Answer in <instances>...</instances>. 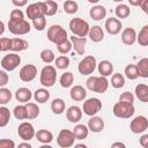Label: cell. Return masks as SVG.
I'll return each mask as SVG.
<instances>
[{"label":"cell","mask_w":148,"mask_h":148,"mask_svg":"<svg viewBox=\"0 0 148 148\" xmlns=\"http://www.w3.org/2000/svg\"><path fill=\"white\" fill-rule=\"evenodd\" d=\"M140 1L141 0H128L130 5H132V6H139L140 5Z\"/></svg>","instance_id":"680465c9"},{"label":"cell","mask_w":148,"mask_h":148,"mask_svg":"<svg viewBox=\"0 0 148 148\" xmlns=\"http://www.w3.org/2000/svg\"><path fill=\"white\" fill-rule=\"evenodd\" d=\"M102 109V102L96 98V97H91V98H88L84 103H83V112L87 114V116H95L96 113H98Z\"/></svg>","instance_id":"30bf717a"},{"label":"cell","mask_w":148,"mask_h":148,"mask_svg":"<svg viewBox=\"0 0 148 148\" xmlns=\"http://www.w3.org/2000/svg\"><path fill=\"white\" fill-rule=\"evenodd\" d=\"M58 10V3L53 0L45 1V16H53Z\"/></svg>","instance_id":"74e56055"},{"label":"cell","mask_w":148,"mask_h":148,"mask_svg":"<svg viewBox=\"0 0 148 148\" xmlns=\"http://www.w3.org/2000/svg\"><path fill=\"white\" fill-rule=\"evenodd\" d=\"M40 59L45 62V64H50L52 61H54V52L50 49H44L40 52Z\"/></svg>","instance_id":"7bdbcfd3"},{"label":"cell","mask_w":148,"mask_h":148,"mask_svg":"<svg viewBox=\"0 0 148 148\" xmlns=\"http://www.w3.org/2000/svg\"><path fill=\"white\" fill-rule=\"evenodd\" d=\"M44 15H45V2H35L29 5L27 8V16L30 20H35Z\"/></svg>","instance_id":"4fadbf2b"},{"label":"cell","mask_w":148,"mask_h":148,"mask_svg":"<svg viewBox=\"0 0 148 148\" xmlns=\"http://www.w3.org/2000/svg\"><path fill=\"white\" fill-rule=\"evenodd\" d=\"M79 9V5L74 0H66L64 3V10L67 14H74Z\"/></svg>","instance_id":"b9f144b4"},{"label":"cell","mask_w":148,"mask_h":148,"mask_svg":"<svg viewBox=\"0 0 148 148\" xmlns=\"http://www.w3.org/2000/svg\"><path fill=\"white\" fill-rule=\"evenodd\" d=\"M124 84H125V77L123 76V74L116 73V74L112 75V77H111V86L113 88L118 89V88L124 87Z\"/></svg>","instance_id":"ab89813d"},{"label":"cell","mask_w":148,"mask_h":148,"mask_svg":"<svg viewBox=\"0 0 148 148\" xmlns=\"http://www.w3.org/2000/svg\"><path fill=\"white\" fill-rule=\"evenodd\" d=\"M27 112H28V119H35L39 116V108L36 103H27Z\"/></svg>","instance_id":"8d00e7d4"},{"label":"cell","mask_w":148,"mask_h":148,"mask_svg":"<svg viewBox=\"0 0 148 148\" xmlns=\"http://www.w3.org/2000/svg\"><path fill=\"white\" fill-rule=\"evenodd\" d=\"M29 46L28 42L22 38H10V50L14 52H20L27 50Z\"/></svg>","instance_id":"603a6c76"},{"label":"cell","mask_w":148,"mask_h":148,"mask_svg":"<svg viewBox=\"0 0 148 148\" xmlns=\"http://www.w3.org/2000/svg\"><path fill=\"white\" fill-rule=\"evenodd\" d=\"M36 75H37V67L32 64L24 65L18 73V76L23 82H31L36 77Z\"/></svg>","instance_id":"5bb4252c"},{"label":"cell","mask_w":148,"mask_h":148,"mask_svg":"<svg viewBox=\"0 0 148 148\" xmlns=\"http://www.w3.org/2000/svg\"><path fill=\"white\" fill-rule=\"evenodd\" d=\"M56 80H57L56 67H53L51 65H46L45 67H43V69L40 72V77H39L40 83L44 87L50 88V87H52L56 83Z\"/></svg>","instance_id":"277c9868"},{"label":"cell","mask_w":148,"mask_h":148,"mask_svg":"<svg viewBox=\"0 0 148 148\" xmlns=\"http://www.w3.org/2000/svg\"><path fill=\"white\" fill-rule=\"evenodd\" d=\"M10 50V38H6V37H1L0 38V51L5 52Z\"/></svg>","instance_id":"681fc988"},{"label":"cell","mask_w":148,"mask_h":148,"mask_svg":"<svg viewBox=\"0 0 148 148\" xmlns=\"http://www.w3.org/2000/svg\"><path fill=\"white\" fill-rule=\"evenodd\" d=\"M8 82V74L5 71H0V86L3 87Z\"/></svg>","instance_id":"816d5d0a"},{"label":"cell","mask_w":148,"mask_h":148,"mask_svg":"<svg viewBox=\"0 0 148 148\" xmlns=\"http://www.w3.org/2000/svg\"><path fill=\"white\" fill-rule=\"evenodd\" d=\"M14 117L18 120H24L28 119V112H27V106L25 105H17L14 108Z\"/></svg>","instance_id":"e575fe53"},{"label":"cell","mask_w":148,"mask_h":148,"mask_svg":"<svg viewBox=\"0 0 148 148\" xmlns=\"http://www.w3.org/2000/svg\"><path fill=\"white\" fill-rule=\"evenodd\" d=\"M32 24H34V28L38 31H43L45 29V25H46V18H45V15L44 16H39L35 20H32Z\"/></svg>","instance_id":"f6af8a7d"},{"label":"cell","mask_w":148,"mask_h":148,"mask_svg":"<svg viewBox=\"0 0 148 148\" xmlns=\"http://www.w3.org/2000/svg\"><path fill=\"white\" fill-rule=\"evenodd\" d=\"M119 102L127 103V104H133V102H134V95L132 92H130V91H124L119 96Z\"/></svg>","instance_id":"c3c4849f"},{"label":"cell","mask_w":148,"mask_h":148,"mask_svg":"<svg viewBox=\"0 0 148 148\" xmlns=\"http://www.w3.org/2000/svg\"><path fill=\"white\" fill-rule=\"evenodd\" d=\"M89 15H90V17H91L92 20L99 21V20H102V18H104V17L106 16V9H105V7L102 6V5H96V6H94V7L90 9Z\"/></svg>","instance_id":"44dd1931"},{"label":"cell","mask_w":148,"mask_h":148,"mask_svg":"<svg viewBox=\"0 0 148 148\" xmlns=\"http://www.w3.org/2000/svg\"><path fill=\"white\" fill-rule=\"evenodd\" d=\"M3 30H5V23L1 21V29H0V35L3 34Z\"/></svg>","instance_id":"91938a15"},{"label":"cell","mask_w":148,"mask_h":148,"mask_svg":"<svg viewBox=\"0 0 148 148\" xmlns=\"http://www.w3.org/2000/svg\"><path fill=\"white\" fill-rule=\"evenodd\" d=\"M10 120V112L6 106H0V127H5Z\"/></svg>","instance_id":"f35d334b"},{"label":"cell","mask_w":148,"mask_h":148,"mask_svg":"<svg viewBox=\"0 0 148 148\" xmlns=\"http://www.w3.org/2000/svg\"><path fill=\"white\" fill-rule=\"evenodd\" d=\"M66 118L68 121L71 123H79L82 118V111L79 106L76 105H72L67 109L66 111Z\"/></svg>","instance_id":"e0dca14e"},{"label":"cell","mask_w":148,"mask_h":148,"mask_svg":"<svg viewBox=\"0 0 148 148\" xmlns=\"http://www.w3.org/2000/svg\"><path fill=\"white\" fill-rule=\"evenodd\" d=\"M32 97V94L30 91L29 88H18L15 92V98L18 101V102H22V103H28Z\"/></svg>","instance_id":"cb8c5ba5"},{"label":"cell","mask_w":148,"mask_h":148,"mask_svg":"<svg viewBox=\"0 0 148 148\" xmlns=\"http://www.w3.org/2000/svg\"><path fill=\"white\" fill-rule=\"evenodd\" d=\"M148 128V119L145 116H136L130 124V130L134 134L143 133Z\"/></svg>","instance_id":"7c38bea8"},{"label":"cell","mask_w":148,"mask_h":148,"mask_svg":"<svg viewBox=\"0 0 148 148\" xmlns=\"http://www.w3.org/2000/svg\"><path fill=\"white\" fill-rule=\"evenodd\" d=\"M136 40L139 45L141 46H148V25H143L136 37Z\"/></svg>","instance_id":"d6a6232c"},{"label":"cell","mask_w":148,"mask_h":148,"mask_svg":"<svg viewBox=\"0 0 148 148\" xmlns=\"http://www.w3.org/2000/svg\"><path fill=\"white\" fill-rule=\"evenodd\" d=\"M112 147L114 148V147H121V148H125L126 146H125V143H123V142H114V143H112Z\"/></svg>","instance_id":"6f0895ef"},{"label":"cell","mask_w":148,"mask_h":148,"mask_svg":"<svg viewBox=\"0 0 148 148\" xmlns=\"http://www.w3.org/2000/svg\"><path fill=\"white\" fill-rule=\"evenodd\" d=\"M140 145L143 148H148V134H143L140 138Z\"/></svg>","instance_id":"f5cc1de1"},{"label":"cell","mask_w":148,"mask_h":148,"mask_svg":"<svg viewBox=\"0 0 148 148\" xmlns=\"http://www.w3.org/2000/svg\"><path fill=\"white\" fill-rule=\"evenodd\" d=\"M88 1H89L90 3H97V2L99 1V0H88Z\"/></svg>","instance_id":"6125c7cd"},{"label":"cell","mask_w":148,"mask_h":148,"mask_svg":"<svg viewBox=\"0 0 148 148\" xmlns=\"http://www.w3.org/2000/svg\"><path fill=\"white\" fill-rule=\"evenodd\" d=\"M17 134L24 141H29L34 136H36V132H35V128H34L32 124H30L28 121H23V123H21L18 125V127H17Z\"/></svg>","instance_id":"8fae6325"},{"label":"cell","mask_w":148,"mask_h":148,"mask_svg":"<svg viewBox=\"0 0 148 148\" xmlns=\"http://www.w3.org/2000/svg\"><path fill=\"white\" fill-rule=\"evenodd\" d=\"M1 67L5 71L12 72L21 64V57L16 53H8L1 59Z\"/></svg>","instance_id":"ba28073f"},{"label":"cell","mask_w":148,"mask_h":148,"mask_svg":"<svg viewBox=\"0 0 148 148\" xmlns=\"http://www.w3.org/2000/svg\"><path fill=\"white\" fill-rule=\"evenodd\" d=\"M89 38L95 42V43H98L101 40H103L104 38V31L102 29V27L99 25H94V27H90V30H89V34H88Z\"/></svg>","instance_id":"7402d4cb"},{"label":"cell","mask_w":148,"mask_h":148,"mask_svg":"<svg viewBox=\"0 0 148 148\" xmlns=\"http://www.w3.org/2000/svg\"><path fill=\"white\" fill-rule=\"evenodd\" d=\"M125 75L128 80H135L139 77V72H138V67L136 65H127L125 67Z\"/></svg>","instance_id":"d590c367"},{"label":"cell","mask_w":148,"mask_h":148,"mask_svg":"<svg viewBox=\"0 0 148 148\" xmlns=\"http://www.w3.org/2000/svg\"><path fill=\"white\" fill-rule=\"evenodd\" d=\"M65 102L61 98H54L51 103V110L54 114H61L65 111Z\"/></svg>","instance_id":"f546056e"},{"label":"cell","mask_w":148,"mask_h":148,"mask_svg":"<svg viewBox=\"0 0 148 148\" xmlns=\"http://www.w3.org/2000/svg\"><path fill=\"white\" fill-rule=\"evenodd\" d=\"M75 147H77V148H81V147H83V148H86L87 146H86V145H82V143H80V145H75Z\"/></svg>","instance_id":"94428289"},{"label":"cell","mask_w":148,"mask_h":148,"mask_svg":"<svg viewBox=\"0 0 148 148\" xmlns=\"http://www.w3.org/2000/svg\"><path fill=\"white\" fill-rule=\"evenodd\" d=\"M113 1H116V2H121V1H124V0H113Z\"/></svg>","instance_id":"be15d7a7"},{"label":"cell","mask_w":148,"mask_h":148,"mask_svg":"<svg viewBox=\"0 0 148 148\" xmlns=\"http://www.w3.org/2000/svg\"><path fill=\"white\" fill-rule=\"evenodd\" d=\"M15 142L9 139H1L0 140V148H14Z\"/></svg>","instance_id":"f907efd6"},{"label":"cell","mask_w":148,"mask_h":148,"mask_svg":"<svg viewBox=\"0 0 148 148\" xmlns=\"http://www.w3.org/2000/svg\"><path fill=\"white\" fill-rule=\"evenodd\" d=\"M36 139L45 145H49L53 140V134L47 130H39L36 132Z\"/></svg>","instance_id":"4316f807"},{"label":"cell","mask_w":148,"mask_h":148,"mask_svg":"<svg viewBox=\"0 0 148 148\" xmlns=\"http://www.w3.org/2000/svg\"><path fill=\"white\" fill-rule=\"evenodd\" d=\"M97 69L102 76H110L113 72V65L109 60H102L97 65Z\"/></svg>","instance_id":"d4e9b609"},{"label":"cell","mask_w":148,"mask_h":148,"mask_svg":"<svg viewBox=\"0 0 148 148\" xmlns=\"http://www.w3.org/2000/svg\"><path fill=\"white\" fill-rule=\"evenodd\" d=\"M73 133L76 138V140H83L88 136V133H89V128L88 126L83 125V124H77L74 130H73Z\"/></svg>","instance_id":"83f0119b"},{"label":"cell","mask_w":148,"mask_h":148,"mask_svg":"<svg viewBox=\"0 0 148 148\" xmlns=\"http://www.w3.org/2000/svg\"><path fill=\"white\" fill-rule=\"evenodd\" d=\"M74 82V75L71 72H65L60 77V86L62 88H69Z\"/></svg>","instance_id":"836d02e7"},{"label":"cell","mask_w":148,"mask_h":148,"mask_svg":"<svg viewBox=\"0 0 148 148\" xmlns=\"http://www.w3.org/2000/svg\"><path fill=\"white\" fill-rule=\"evenodd\" d=\"M135 96L139 101L143 103H148V86L143 83H139L135 87Z\"/></svg>","instance_id":"484cf974"},{"label":"cell","mask_w":148,"mask_h":148,"mask_svg":"<svg viewBox=\"0 0 148 148\" xmlns=\"http://www.w3.org/2000/svg\"><path fill=\"white\" fill-rule=\"evenodd\" d=\"M8 29L13 35H25L30 32L31 25L28 21L23 20L21 22H12L8 21Z\"/></svg>","instance_id":"9c48e42d"},{"label":"cell","mask_w":148,"mask_h":148,"mask_svg":"<svg viewBox=\"0 0 148 148\" xmlns=\"http://www.w3.org/2000/svg\"><path fill=\"white\" fill-rule=\"evenodd\" d=\"M76 140L73 131L69 130H61L57 136V143L61 148H69L74 145V141Z\"/></svg>","instance_id":"52a82bcc"},{"label":"cell","mask_w":148,"mask_h":148,"mask_svg":"<svg viewBox=\"0 0 148 148\" xmlns=\"http://www.w3.org/2000/svg\"><path fill=\"white\" fill-rule=\"evenodd\" d=\"M71 42H72V45L75 50V52L80 56H82L84 53V45L87 43V38L86 37H79V36H71Z\"/></svg>","instance_id":"ac0fdd59"},{"label":"cell","mask_w":148,"mask_h":148,"mask_svg":"<svg viewBox=\"0 0 148 148\" xmlns=\"http://www.w3.org/2000/svg\"><path fill=\"white\" fill-rule=\"evenodd\" d=\"M138 67V72H139V76L147 79L148 77V58H142L139 60V62L136 64Z\"/></svg>","instance_id":"4dcf8cb0"},{"label":"cell","mask_w":148,"mask_h":148,"mask_svg":"<svg viewBox=\"0 0 148 148\" xmlns=\"http://www.w3.org/2000/svg\"><path fill=\"white\" fill-rule=\"evenodd\" d=\"M96 66H97L96 58L94 56H87L79 62L77 69L82 75H90L94 73Z\"/></svg>","instance_id":"8992f818"},{"label":"cell","mask_w":148,"mask_h":148,"mask_svg":"<svg viewBox=\"0 0 148 148\" xmlns=\"http://www.w3.org/2000/svg\"><path fill=\"white\" fill-rule=\"evenodd\" d=\"M24 20V14L21 9H14L10 12V16H9V21L12 22H21Z\"/></svg>","instance_id":"bcb514c9"},{"label":"cell","mask_w":148,"mask_h":148,"mask_svg":"<svg viewBox=\"0 0 148 148\" xmlns=\"http://www.w3.org/2000/svg\"><path fill=\"white\" fill-rule=\"evenodd\" d=\"M113 114L118 118H123V119H127L131 118L135 110L133 104H127V103H123V102H118L113 105Z\"/></svg>","instance_id":"5b68a950"},{"label":"cell","mask_w":148,"mask_h":148,"mask_svg":"<svg viewBox=\"0 0 148 148\" xmlns=\"http://www.w3.org/2000/svg\"><path fill=\"white\" fill-rule=\"evenodd\" d=\"M34 98L37 103H45L49 101L50 98V92L47 89L45 88H40V89H37L34 94Z\"/></svg>","instance_id":"f1b7e54d"},{"label":"cell","mask_w":148,"mask_h":148,"mask_svg":"<svg viewBox=\"0 0 148 148\" xmlns=\"http://www.w3.org/2000/svg\"><path fill=\"white\" fill-rule=\"evenodd\" d=\"M114 13H116V16H117L118 18H126L127 16H130L131 9H130V7H128L127 5L120 3V5H118V6L116 7Z\"/></svg>","instance_id":"1f68e13d"},{"label":"cell","mask_w":148,"mask_h":148,"mask_svg":"<svg viewBox=\"0 0 148 148\" xmlns=\"http://www.w3.org/2000/svg\"><path fill=\"white\" fill-rule=\"evenodd\" d=\"M47 39L52 43H54L56 45H59L61 43H64L65 40L68 39L67 36V31L59 24H53L47 29Z\"/></svg>","instance_id":"7a4b0ae2"},{"label":"cell","mask_w":148,"mask_h":148,"mask_svg":"<svg viewBox=\"0 0 148 148\" xmlns=\"http://www.w3.org/2000/svg\"><path fill=\"white\" fill-rule=\"evenodd\" d=\"M12 99V92L9 89L5 88V87H1L0 88V104L1 105H5L7 103H9Z\"/></svg>","instance_id":"60d3db41"},{"label":"cell","mask_w":148,"mask_h":148,"mask_svg":"<svg viewBox=\"0 0 148 148\" xmlns=\"http://www.w3.org/2000/svg\"><path fill=\"white\" fill-rule=\"evenodd\" d=\"M87 88L94 92H98V94H103L108 90L109 87V81L106 79V76H89L87 82Z\"/></svg>","instance_id":"6da1fadb"},{"label":"cell","mask_w":148,"mask_h":148,"mask_svg":"<svg viewBox=\"0 0 148 148\" xmlns=\"http://www.w3.org/2000/svg\"><path fill=\"white\" fill-rule=\"evenodd\" d=\"M73 47V45H72V42L71 40H65L64 43H61V44H59V45H57V49H58V51L61 53V54H66V53H68L69 51H71V49Z\"/></svg>","instance_id":"7dc6e473"},{"label":"cell","mask_w":148,"mask_h":148,"mask_svg":"<svg viewBox=\"0 0 148 148\" xmlns=\"http://www.w3.org/2000/svg\"><path fill=\"white\" fill-rule=\"evenodd\" d=\"M136 31L133 28H126L121 32V42L125 45H133L136 42Z\"/></svg>","instance_id":"2e32d148"},{"label":"cell","mask_w":148,"mask_h":148,"mask_svg":"<svg viewBox=\"0 0 148 148\" xmlns=\"http://www.w3.org/2000/svg\"><path fill=\"white\" fill-rule=\"evenodd\" d=\"M69 96H71V98H72L73 101H75V102H81V101H83V99L86 98L87 91H86V89H84L82 86H74V87L71 89V91H69Z\"/></svg>","instance_id":"ffe728a7"},{"label":"cell","mask_w":148,"mask_h":148,"mask_svg":"<svg viewBox=\"0 0 148 148\" xmlns=\"http://www.w3.org/2000/svg\"><path fill=\"white\" fill-rule=\"evenodd\" d=\"M69 66V58L66 56H59L56 58V67L58 69H66Z\"/></svg>","instance_id":"ee69618b"},{"label":"cell","mask_w":148,"mask_h":148,"mask_svg":"<svg viewBox=\"0 0 148 148\" xmlns=\"http://www.w3.org/2000/svg\"><path fill=\"white\" fill-rule=\"evenodd\" d=\"M105 30L110 35H117L121 30V22L118 17H110L105 21Z\"/></svg>","instance_id":"9a60e30c"},{"label":"cell","mask_w":148,"mask_h":148,"mask_svg":"<svg viewBox=\"0 0 148 148\" xmlns=\"http://www.w3.org/2000/svg\"><path fill=\"white\" fill-rule=\"evenodd\" d=\"M139 6H140V8L148 15V0H141Z\"/></svg>","instance_id":"db71d44e"},{"label":"cell","mask_w":148,"mask_h":148,"mask_svg":"<svg viewBox=\"0 0 148 148\" xmlns=\"http://www.w3.org/2000/svg\"><path fill=\"white\" fill-rule=\"evenodd\" d=\"M88 128H89V131H91L94 133H99L104 128V120L101 117L92 116L88 120Z\"/></svg>","instance_id":"d6986e66"},{"label":"cell","mask_w":148,"mask_h":148,"mask_svg":"<svg viewBox=\"0 0 148 148\" xmlns=\"http://www.w3.org/2000/svg\"><path fill=\"white\" fill-rule=\"evenodd\" d=\"M69 30L72 31L73 35L79 36V37H86L89 34L90 27L87 21L80 18V17H74L69 21Z\"/></svg>","instance_id":"3957f363"},{"label":"cell","mask_w":148,"mask_h":148,"mask_svg":"<svg viewBox=\"0 0 148 148\" xmlns=\"http://www.w3.org/2000/svg\"><path fill=\"white\" fill-rule=\"evenodd\" d=\"M27 2H28V0H12V3L16 7H23L27 5Z\"/></svg>","instance_id":"11a10c76"},{"label":"cell","mask_w":148,"mask_h":148,"mask_svg":"<svg viewBox=\"0 0 148 148\" xmlns=\"http://www.w3.org/2000/svg\"><path fill=\"white\" fill-rule=\"evenodd\" d=\"M23 147H24V148H31L32 146H31L30 143H28V142H22V143L18 145V148H23Z\"/></svg>","instance_id":"9f6ffc18"}]
</instances>
